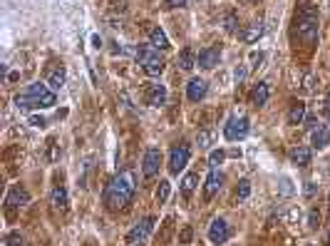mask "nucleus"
<instances>
[{"instance_id": "f257e3e1", "label": "nucleus", "mask_w": 330, "mask_h": 246, "mask_svg": "<svg viewBox=\"0 0 330 246\" xmlns=\"http://www.w3.org/2000/svg\"><path fill=\"white\" fill-rule=\"evenodd\" d=\"M134 191H137V177H134V172H119L104 187V194H102L104 206L109 212H119V209H124L132 202Z\"/></svg>"}, {"instance_id": "f03ea898", "label": "nucleus", "mask_w": 330, "mask_h": 246, "mask_svg": "<svg viewBox=\"0 0 330 246\" xmlns=\"http://www.w3.org/2000/svg\"><path fill=\"white\" fill-rule=\"evenodd\" d=\"M55 90H50L47 82H32L23 92L15 95L17 110H45V107H55Z\"/></svg>"}, {"instance_id": "7ed1b4c3", "label": "nucleus", "mask_w": 330, "mask_h": 246, "mask_svg": "<svg viewBox=\"0 0 330 246\" xmlns=\"http://www.w3.org/2000/svg\"><path fill=\"white\" fill-rule=\"evenodd\" d=\"M296 30H298V38H301L305 45H313L318 40V13L316 8L305 5L298 17H296Z\"/></svg>"}, {"instance_id": "20e7f679", "label": "nucleus", "mask_w": 330, "mask_h": 246, "mask_svg": "<svg viewBox=\"0 0 330 246\" xmlns=\"http://www.w3.org/2000/svg\"><path fill=\"white\" fill-rule=\"evenodd\" d=\"M137 62L142 65V70L149 77H157L164 70V58L159 55V50L152 47V45H139L137 47Z\"/></svg>"}, {"instance_id": "39448f33", "label": "nucleus", "mask_w": 330, "mask_h": 246, "mask_svg": "<svg viewBox=\"0 0 330 246\" xmlns=\"http://www.w3.org/2000/svg\"><path fill=\"white\" fill-rule=\"evenodd\" d=\"M251 132V125H248V117H231L224 127V134L229 142H239V139H246Z\"/></svg>"}, {"instance_id": "423d86ee", "label": "nucleus", "mask_w": 330, "mask_h": 246, "mask_svg": "<svg viewBox=\"0 0 330 246\" xmlns=\"http://www.w3.org/2000/svg\"><path fill=\"white\" fill-rule=\"evenodd\" d=\"M152 229H154V217H146V219H142V221H137L130 232H127V244L130 246L144 244V241L149 239Z\"/></svg>"}, {"instance_id": "0eeeda50", "label": "nucleus", "mask_w": 330, "mask_h": 246, "mask_svg": "<svg viewBox=\"0 0 330 246\" xmlns=\"http://www.w3.org/2000/svg\"><path fill=\"white\" fill-rule=\"evenodd\" d=\"M189 157H191V149L187 145H176L172 147V152H169V174H176L184 172L189 164Z\"/></svg>"}, {"instance_id": "6e6552de", "label": "nucleus", "mask_w": 330, "mask_h": 246, "mask_svg": "<svg viewBox=\"0 0 330 246\" xmlns=\"http://www.w3.org/2000/svg\"><path fill=\"white\" fill-rule=\"evenodd\" d=\"M167 97H169V92H167V87L161 82H146L144 85V102L149 107H161L167 102Z\"/></svg>"}, {"instance_id": "1a4fd4ad", "label": "nucleus", "mask_w": 330, "mask_h": 246, "mask_svg": "<svg viewBox=\"0 0 330 246\" xmlns=\"http://www.w3.org/2000/svg\"><path fill=\"white\" fill-rule=\"evenodd\" d=\"M159 167H161V152H159L157 147H149L146 149V154H144V164H142V172L144 177H157L159 174Z\"/></svg>"}, {"instance_id": "9d476101", "label": "nucleus", "mask_w": 330, "mask_h": 246, "mask_svg": "<svg viewBox=\"0 0 330 246\" xmlns=\"http://www.w3.org/2000/svg\"><path fill=\"white\" fill-rule=\"evenodd\" d=\"M229 236H231L229 224H226L224 219H214V221H211V226H209V241L218 246V244H226V241H229Z\"/></svg>"}, {"instance_id": "9b49d317", "label": "nucleus", "mask_w": 330, "mask_h": 246, "mask_svg": "<svg viewBox=\"0 0 330 246\" xmlns=\"http://www.w3.org/2000/svg\"><path fill=\"white\" fill-rule=\"evenodd\" d=\"M221 60V50L218 47H204L199 55H196V65L204 67V70H214Z\"/></svg>"}, {"instance_id": "f8f14e48", "label": "nucleus", "mask_w": 330, "mask_h": 246, "mask_svg": "<svg viewBox=\"0 0 330 246\" xmlns=\"http://www.w3.org/2000/svg\"><path fill=\"white\" fill-rule=\"evenodd\" d=\"M206 92H209V85H206V80H201V77H191L187 85V97L189 102H201L206 97Z\"/></svg>"}, {"instance_id": "ddd939ff", "label": "nucleus", "mask_w": 330, "mask_h": 246, "mask_svg": "<svg viewBox=\"0 0 330 246\" xmlns=\"http://www.w3.org/2000/svg\"><path fill=\"white\" fill-rule=\"evenodd\" d=\"M5 204H8V206H13V209H17V206H25V204H30V191L25 187H20V184H15V187L8 191Z\"/></svg>"}, {"instance_id": "4468645a", "label": "nucleus", "mask_w": 330, "mask_h": 246, "mask_svg": "<svg viewBox=\"0 0 330 246\" xmlns=\"http://www.w3.org/2000/svg\"><path fill=\"white\" fill-rule=\"evenodd\" d=\"M310 142H313L316 149H323V147L330 145V122H325V125H316V127H313V132H310Z\"/></svg>"}, {"instance_id": "2eb2a0df", "label": "nucleus", "mask_w": 330, "mask_h": 246, "mask_svg": "<svg viewBox=\"0 0 330 246\" xmlns=\"http://www.w3.org/2000/svg\"><path fill=\"white\" fill-rule=\"evenodd\" d=\"M224 179H226V177H224V174L218 172V169H211V172H209V177H206V187H204V197H206V199H211V197H214L216 191H218V189L224 187Z\"/></svg>"}, {"instance_id": "dca6fc26", "label": "nucleus", "mask_w": 330, "mask_h": 246, "mask_svg": "<svg viewBox=\"0 0 330 246\" xmlns=\"http://www.w3.org/2000/svg\"><path fill=\"white\" fill-rule=\"evenodd\" d=\"M310 149L308 147H303V145H298V147H293L290 149V162L296 164V167H308L310 164Z\"/></svg>"}, {"instance_id": "f3484780", "label": "nucleus", "mask_w": 330, "mask_h": 246, "mask_svg": "<svg viewBox=\"0 0 330 246\" xmlns=\"http://www.w3.org/2000/svg\"><path fill=\"white\" fill-rule=\"evenodd\" d=\"M149 45L152 47H157V50H169L172 45H169V38H167V32L161 28H152L149 30Z\"/></svg>"}, {"instance_id": "a211bd4d", "label": "nucleus", "mask_w": 330, "mask_h": 246, "mask_svg": "<svg viewBox=\"0 0 330 246\" xmlns=\"http://www.w3.org/2000/svg\"><path fill=\"white\" fill-rule=\"evenodd\" d=\"M45 82L50 90H60V87L65 85V70L62 67H50L47 75H45Z\"/></svg>"}, {"instance_id": "6ab92c4d", "label": "nucleus", "mask_w": 330, "mask_h": 246, "mask_svg": "<svg viewBox=\"0 0 330 246\" xmlns=\"http://www.w3.org/2000/svg\"><path fill=\"white\" fill-rule=\"evenodd\" d=\"M268 95H271V90L266 82H259V85L253 87V92H251V104H256V107H263L266 102H268Z\"/></svg>"}, {"instance_id": "aec40b11", "label": "nucleus", "mask_w": 330, "mask_h": 246, "mask_svg": "<svg viewBox=\"0 0 330 246\" xmlns=\"http://www.w3.org/2000/svg\"><path fill=\"white\" fill-rule=\"evenodd\" d=\"M305 119V104L303 102H293L288 110V125H301Z\"/></svg>"}, {"instance_id": "412c9836", "label": "nucleus", "mask_w": 330, "mask_h": 246, "mask_svg": "<svg viewBox=\"0 0 330 246\" xmlns=\"http://www.w3.org/2000/svg\"><path fill=\"white\" fill-rule=\"evenodd\" d=\"M176 65H179L181 70H191V67L196 65V55H194V50H191V47H184V50L179 52V58H176Z\"/></svg>"}, {"instance_id": "4be33fe9", "label": "nucleus", "mask_w": 330, "mask_h": 246, "mask_svg": "<svg viewBox=\"0 0 330 246\" xmlns=\"http://www.w3.org/2000/svg\"><path fill=\"white\" fill-rule=\"evenodd\" d=\"M196 182H199V174L196 172H189L184 179H181V194L184 197H191L194 189H196Z\"/></svg>"}, {"instance_id": "5701e85b", "label": "nucleus", "mask_w": 330, "mask_h": 246, "mask_svg": "<svg viewBox=\"0 0 330 246\" xmlns=\"http://www.w3.org/2000/svg\"><path fill=\"white\" fill-rule=\"evenodd\" d=\"M261 35H263V23H253V25H248V30L241 38H244V43H256Z\"/></svg>"}, {"instance_id": "b1692460", "label": "nucleus", "mask_w": 330, "mask_h": 246, "mask_svg": "<svg viewBox=\"0 0 330 246\" xmlns=\"http://www.w3.org/2000/svg\"><path fill=\"white\" fill-rule=\"evenodd\" d=\"M52 206L55 209H67V191H65V187L52 189Z\"/></svg>"}, {"instance_id": "393cba45", "label": "nucleus", "mask_w": 330, "mask_h": 246, "mask_svg": "<svg viewBox=\"0 0 330 246\" xmlns=\"http://www.w3.org/2000/svg\"><path fill=\"white\" fill-rule=\"evenodd\" d=\"M169 191H172V182H167V179H161L157 187V202L164 204L167 199H169Z\"/></svg>"}, {"instance_id": "a878e982", "label": "nucleus", "mask_w": 330, "mask_h": 246, "mask_svg": "<svg viewBox=\"0 0 330 246\" xmlns=\"http://www.w3.org/2000/svg\"><path fill=\"white\" fill-rule=\"evenodd\" d=\"M211 142H214V137H211V132H206V130H201L199 134H196V145L199 147H211Z\"/></svg>"}, {"instance_id": "bb28decb", "label": "nucleus", "mask_w": 330, "mask_h": 246, "mask_svg": "<svg viewBox=\"0 0 330 246\" xmlns=\"http://www.w3.org/2000/svg\"><path fill=\"white\" fill-rule=\"evenodd\" d=\"M248 194H251V184H248V179H241V182H239V189H236V197H239V199H246Z\"/></svg>"}, {"instance_id": "cd10ccee", "label": "nucleus", "mask_w": 330, "mask_h": 246, "mask_svg": "<svg viewBox=\"0 0 330 246\" xmlns=\"http://www.w3.org/2000/svg\"><path fill=\"white\" fill-rule=\"evenodd\" d=\"M5 246H25V241H23V236H20L17 232H13V234L5 236Z\"/></svg>"}, {"instance_id": "c85d7f7f", "label": "nucleus", "mask_w": 330, "mask_h": 246, "mask_svg": "<svg viewBox=\"0 0 330 246\" xmlns=\"http://www.w3.org/2000/svg\"><path fill=\"white\" fill-rule=\"evenodd\" d=\"M224 157H226V154H224L221 149H216V152H211V157H209V164H211V169H216V167H218V164L224 162Z\"/></svg>"}, {"instance_id": "c756f323", "label": "nucleus", "mask_w": 330, "mask_h": 246, "mask_svg": "<svg viewBox=\"0 0 330 246\" xmlns=\"http://www.w3.org/2000/svg\"><path fill=\"white\" fill-rule=\"evenodd\" d=\"M164 8H187V0H164Z\"/></svg>"}, {"instance_id": "7c9ffc66", "label": "nucleus", "mask_w": 330, "mask_h": 246, "mask_svg": "<svg viewBox=\"0 0 330 246\" xmlns=\"http://www.w3.org/2000/svg\"><path fill=\"white\" fill-rule=\"evenodd\" d=\"M30 125H32V127H45V125H47V119H45V117L32 115V117H30Z\"/></svg>"}, {"instance_id": "2f4dec72", "label": "nucleus", "mask_w": 330, "mask_h": 246, "mask_svg": "<svg viewBox=\"0 0 330 246\" xmlns=\"http://www.w3.org/2000/svg\"><path fill=\"white\" fill-rule=\"evenodd\" d=\"M281 184H283V187H281V194H293V187H290V179H288V177L281 179Z\"/></svg>"}, {"instance_id": "473e14b6", "label": "nucleus", "mask_w": 330, "mask_h": 246, "mask_svg": "<svg viewBox=\"0 0 330 246\" xmlns=\"http://www.w3.org/2000/svg\"><path fill=\"white\" fill-rule=\"evenodd\" d=\"M179 241H181V244H189V241H191V226H187V229L181 232V236H179Z\"/></svg>"}, {"instance_id": "72a5a7b5", "label": "nucleus", "mask_w": 330, "mask_h": 246, "mask_svg": "<svg viewBox=\"0 0 330 246\" xmlns=\"http://www.w3.org/2000/svg\"><path fill=\"white\" fill-rule=\"evenodd\" d=\"M226 30H229V32H233V30H236V15H233V13L226 17Z\"/></svg>"}, {"instance_id": "f704fd0d", "label": "nucleus", "mask_w": 330, "mask_h": 246, "mask_svg": "<svg viewBox=\"0 0 330 246\" xmlns=\"http://www.w3.org/2000/svg\"><path fill=\"white\" fill-rule=\"evenodd\" d=\"M316 184H308V187H305V194H308V197H313V194H316Z\"/></svg>"}, {"instance_id": "c9c22d12", "label": "nucleus", "mask_w": 330, "mask_h": 246, "mask_svg": "<svg viewBox=\"0 0 330 246\" xmlns=\"http://www.w3.org/2000/svg\"><path fill=\"white\" fill-rule=\"evenodd\" d=\"M316 221H320V217H318V214H310V229H316L318 226Z\"/></svg>"}, {"instance_id": "e433bc0d", "label": "nucleus", "mask_w": 330, "mask_h": 246, "mask_svg": "<svg viewBox=\"0 0 330 246\" xmlns=\"http://www.w3.org/2000/svg\"><path fill=\"white\" fill-rule=\"evenodd\" d=\"M244 77H246V70H244V67H241V70H236V80H244Z\"/></svg>"}, {"instance_id": "4c0bfd02", "label": "nucleus", "mask_w": 330, "mask_h": 246, "mask_svg": "<svg viewBox=\"0 0 330 246\" xmlns=\"http://www.w3.org/2000/svg\"><path fill=\"white\" fill-rule=\"evenodd\" d=\"M325 112H328V115H330V97H328V100H325Z\"/></svg>"}, {"instance_id": "58836bf2", "label": "nucleus", "mask_w": 330, "mask_h": 246, "mask_svg": "<svg viewBox=\"0 0 330 246\" xmlns=\"http://www.w3.org/2000/svg\"><path fill=\"white\" fill-rule=\"evenodd\" d=\"M328 202H330V197H328Z\"/></svg>"}]
</instances>
